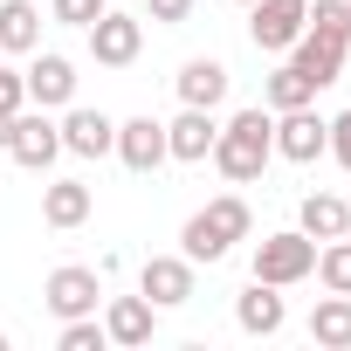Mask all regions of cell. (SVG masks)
Returning <instances> with one entry per match:
<instances>
[{
	"instance_id": "1",
	"label": "cell",
	"mask_w": 351,
	"mask_h": 351,
	"mask_svg": "<svg viewBox=\"0 0 351 351\" xmlns=\"http://www.w3.org/2000/svg\"><path fill=\"white\" fill-rule=\"evenodd\" d=\"M269 152H276V110H269V104H255V110H234V117L221 124V138H214V152H207V158L221 165V180L248 186V180H262Z\"/></svg>"
},
{
	"instance_id": "2",
	"label": "cell",
	"mask_w": 351,
	"mask_h": 351,
	"mask_svg": "<svg viewBox=\"0 0 351 351\" xmlns=\"http://www.w3.org/2000/svg\"><path fill=\"white\" fill-rule=\"evenodd\" d=\"M248 228H255V214H248V200L241 193H221V200H207L186 228H180V255L200 269V262H221L234 241H248Z\"/></svg>"
},
{
	"instance_id": "3",
	"label": "cell",
	"mask_w": 351,
	"mask_h": 351,
	"mask_svg": "<svg viewBox=\"0 0 351 351\" xmlns=\"http://www.w3.org/2000/svg\"><path fill=\"white\" fill-rule=\"evenodd\" d=\"M310 269H317V241H310L303 228H282V234L255 241V282H276V289H289V282H303Z\"/></svg>"
},
{
	"instance_id": "4",
	"label": "cell",
	"mask_w": 351,
	"mask_h": 351,
	"mask_svg": "<svg viewBox=\"0 0 351 351\" xmlns=\"http://www.w3.org/2000/svg\"><path fill=\"white\" fill-rule=\"evenodd\" d=\"M310 28V0H255L248 8V35L269 56H289V42Z\"/></svg>"
},
{
	"instance_id": "5",
	"label": "cell",
	"mask_w": 351,
	"mask_h": 351,
	"mask_svg": "<svg viewBox=\"0 0 351 351\" xmlns=\"http://www.w3.org/2000/svg\"><path fill=\"white\" fill-rule=\"evenodd\" d=\"M56 152H62V124H49L42 110H14L8 117V158L14 165L42 172V165H56Z\"/></svg>"
},
{
	"instance_id": "6",
	"label": "cell",
	"mask_w": 351,
	"mask_h": 351,
	"mask_svg": "<svg viewBox=\"0 0 351 351\" xmlns=\"http://www.w3.org/2000/svg\"><path fill=\"white\" fill-rule=\"evenodd\" d=\"M138 49H145V21H138V14H110V8H104V14L90 21V56H97L104 69H131Z\"/></svg>"
},
{
	"instance_id": "7",
	"label": "cell",
	"mask_w": 351,
	"mask_h": 351,
	"mask_svg": "<svg viewBox=\"0 0 351 351\" xmlns=\"http://www.w3.org/2000/svg\"><path fill=\"white\" fill-rule=\"evenodd\" d=\"M324 145H330V117H317L310 104L303 110H276V152L282 158L310 165V158H324Z\"/></svg>"
},
{
	"instance_id": "8",
	"label": "cell",
	"mask_w": 351,
	"mask_h": 351,
	"mask_svg": "<svg viewBox=\"0 0 351 351\" xmlns=\"http://www.w3.org/2000/svg\"><path fill=\"white\" fill-rule=\"evenodd\" d=\"M138 296H152L158 310L193 303V262H186V255H152V262L138 269Z\"/></svg>"
},
{
	"instance_id": "9",
	"label": "cell",
	"mask_w": 351,
	"mask_h": 351,
	"mask_svg": "<svg viewBox=\"0 0 351 351\" xmlns=\"http://www.w3.org/2000/svg\"><path fill=\"white\" fill-rule=\"evenodd\" d=\"M97 296H104V289H97V269H83V262H62V269L42 282V303H49L56 317H90Z\"/></svg>"
},
{
	"instance_id": "10",
	"label": "cell",
	"mask_w": 351,
	"mask_h": 351,
	"mask_svg": "<svg viewBox=\"0 0 351 351\" xmlns=\"http://www.w3.org/2000/svg\"><path fill=\"white\" fill-rule=\"evenodd\" d=\"M214 138H221V124H214V110H180L165 124V158H180V165H200L207 152H214Z\"/></svg>"
},
{
	"instance_id": "11",
	"label": "cell",
	"mask_w": 351,
	"mask_h": 351,
	"mask_svg": "<svg viewBox=\"0 0 351 351\" xmlns=\"http://www.w3.org/2000/svg\"><path fill=\"white\" fill-rule=\"evenodd\" d=\"M21 76H28V104H35V110H56V104L76 97V62H69V56H42V49H35V62H28Z\"/></svg>"
},
{
	"instance_id": "12",
	"label": "cell",
	"mask_w": 351,
	"mask_h": 351,
	"mask_svg": "<svg viewBox=\"0 0 351 351\" xmlns=\"http://www.w3.org/2000/svg\"><path fill=\"white\" fill-rule=\"evenodd\" d=\"M110 152H117L131 172H158V165H165V124H158V117H124Z\"/></svg>"
},
{
	"instance_id": "13",
	"label": "cell",
	"mask_w": 351,
	"mask_h": 351,
	"mask_svg": "<svg viewBox=\"0 0 351 351\" xmlns=\"http://www.w3.org/2000/svg\"><path fill=\"white\" fill-rule=\"evenodd\" d=\"M104 330H110V344H152V330H158V303L152 296H110V310H104Z\"/></svg>"
},
{
	"instance_id": "14",
	"label": "cell",
	"mask_w": 351,
	"mask_h": 351,
	"mask_svg": "<svg viewBox=\"0 0 351 351\" xmlns=\"http://www.w3.org/2000/svg\"><path fill=\"white\" fill-rule=\"evenodd\" d=\"M344 49H351V42H330V35L303 28V35L289 42V62H296V69H303V76L324 90V83H337V69H344Z\"/></svg>"
},
{
	"instance_id": "15",
	"label": "cell",
	"mask_w": 351,
	"mask_h": 351,
	"mask_svg": "<svg viewBox=\"0 0 351 351\" xmlns=\"http://www.w3.org/2000/svg\"><path fill=\"white\" fill-rule=\"evenodd\" d=\"M234 324H241L248 337H276V330L289 324V310H282L276 282H248V289L234 296Z\"/></svg>"
},
{
	"instance_id": "16",
	"label": "cell",
	"mask_w": 351,
	"mask_h": 351,
	"mask_svg": "<svg viewBox=\"0 0 351 351\" xmlns=\"http://www.w3.org/2000/svg\"><path fill=\"white\" fill-rule=\"evenodd\" d=\"M42 49V8L35 0H0V56H35Z\"/></svg>"
},
{
	"instance_id": "17",
	"label": "cell",
	"mask_w": 351,
	"mask_h": 351,
	"mask_svg": "<svg viewBox=\"0 0 351 351\" xmlns=\"http://www.w3.org/2000/svg\"><path fill=\"white\" fill-rule=\"evenodd\" d=\"M117 145V124L104 117V110H69L62 117V152H76V158H104Z\"/></svg>"
},
{
	"instance_id": "18",
	"label": "cell",
	"mask_w": 351,
	"mask_h": 351,
	"mask_svg": "<svg viewBox=\"0 0 351 351\" xmlns=\"http://www.w3.org/2000/svg\"><path fill=\"white\" fill-rule=\"evenodd\" d=\"M228 97V62H214V56H193L186 69H180V104H193V110H214Z\"/></svg>"
},
{
	"instance_id": "19",
	"label": "cell",
	"mask_w": 351,
	"mask_h": 351,
	"mask_svg": "<svg viewBox=\"0 0 351 351\" xmlns=\"http://www.w3.org/2000/svg\"><path fill=\"white\" fill-rule=\"evenodd\" d=\"M42 221H49V228H83V221H90V186H83V180L42 186Z\"/></svg>"
},
{
	"instance_id": "20",
	"label": "cell",
	"mask_w": 351,
	"mask_h": 351,
	"mask_svg": "<svg viewBox=\"0 0 351 351\" xmlns=\"http://www.w3.org/2000/svg\"><path fill=\"white\" fill-rule=\"evenodd\" d=\"M310 344H324V351H351V296H324L317 310H310Z\"/></svg>"
},
{
	"instance_id": "21",
	"label": "cell",
	"mask_w": 351,
	"mask_h": 351,
	"mask_svg": "<svg viewBox=\"0 0 351 351\" xmlns=\"http://www.w3.org/2000/svg\"><path fill=\"white\" fill-rule=\"evenodd\" d=\"M303 234H310V241H337V234H351V207H344L337 193H310V200H303Z\"/></svg>"
},
{
	"instance_id": "22",
	"label": "cell",
	"mask_w": 351,
	"mask_h": 351,
	"mask_svg": "<svg viewBox=\"0 0 351 351\" xmlns=\"http://www.w3.org/2000/svg\"><path fill=\"white\" fill-rule=\"evenodd\" d=\"M310 97H317V83H310V76H303L296 62H282V69H276V76L262 83V104H269V110H303Z\"/></svg>"
},
{
	"instance_id": "23",
	"label": "cell",
	"mask_w": 351,
	"mask_h": 351,
	"mask_svg": "<svg viewBox=\"0 0 351 351\" xmlns=\"http://www.w3.org/2000/svg\"><path fill=\"white\" fill-rule=\"evenodd\" d=\"M310 276H324V289H337V296H351V234H337V241H324L317 248V269Z\"/></svg>"
},
{
	"instance_id": "24",
	"label": "cell",
	"mask_w": 351,
	"mask_h": 351,
	"mask_svg": "<svg viewBox=\"0 0 351 351\" xmlns=\"http://www.w3.org/2000/svg\"><path fill=\"white\" fill-rule=\"evenodd\" d=\"M310 28L330 35V42H351V0H317V8H310Z\"/></svg>"
},
{
	"instance_id": "25",
	"label": "cell",
	"mask_w": 351,
	"mask_h": 351,
	"mask_svg": "<svg viewBox=\"0 0 351 351\" xmlns=\"http://www.w3.org/2000/svg\"><path fill=\"white\" fill-rule=\"evenodd\" d=\"M104 344H110V330L97 317H62V351H104Z\"/></svg>"
},
{
	"instance_id": "26",
	"label": "cell",
	"mask_w": 351,
	"mask_h": 351,
	"mask_svg": "<svg viewBox=\"0 0 351 351\" xmlns=\"http://www.w3.org/2000/svg\"><path fill=\"white\" fill-rule=\"evenodd\" d=\"M104 14V0H49V21H62V28H90Z\"/></svg>"
},
{
	"instance_id": "27",
	"label": "cell",
	"mask_w": 351,
	"mask_h": 351,
	"mask_svg": "<svg viewBox=\"0 0 351 351\" xmlns=\"http://www.w3.org/2000/svg\"><path fill=\"white\" fill-rule=\"evenodd\" d=\"M0 110H28V76H14V69H0Z\"/></svg>"
},
{
	"instance_id": "28",
	"label": "cell",
	"mask_w": 351,
	"mask_h": 351,
	"mask_svg": "<svg viewBox=\"0 0 351 351\" xmlns=\"http://www.w3.org/2000/svg\"><path fill=\"white\" fill-rule=\"evenodd\" d=\"M324 152L351 172V110H344V117H330V145H324Z\"/></svg>"
},
{
	"instance_id": "29",
	"label": "cell",
	"mask_w": 351,
	"mask_h": 351,
	"mask_svg": "<svg viewBox=\"0 0 351 351\" xmlns=\"http://www.w3.org/2000/svg\"><path fill=\"white\" fill-rule=\"evenodd\" d=\"M145 14L172 28V21H186V14H193V0H145Z\"/></svg>"
},
{
	"instance_id": "30",
	"label": "cell",
	"mask_w": 351,
	"mask_h": 351,
	"mask_svg": "<svg viewBox=\"0 0 351 351\" xmlns=\"http://www.w3.org/2000/svg\"><path fill=\"white\" fill-rule=\"evenodd\" d=\"M0 152H8V110H0Z\"/></svg>"
},
{
	"instance_id": "31",
	"label": "cell",
	"mask_w": 351,
	"mask_h": 351,
	"mask_svg": "<svg viewBox=\"0 0 351 351\" xmlns=\"http://www.w3.org/2000/svg\"><path fill=\"white\" fill-rule=\"evenodd\" d=\"M0 351H8V330H0Z\"/></svg>"
},
{
	"instance_id": "32",
	"label": "cell",
	"mask_w": 351,
	"mask_h": 351,
	"mask_svg": "<svg viewBox=\"0 0 351 351\" xmlns=\"http://www.w3.org/2000/svg\"><path fill=\"white\" fill-rule=\"evenodd\" d=\"M241 8H255V0H241Z\"/></svg>"
}]
</instances>
